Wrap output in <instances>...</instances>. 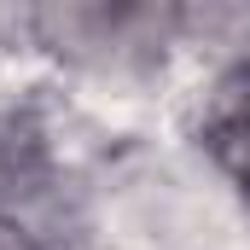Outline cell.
<instances>
[{
	"label": "cell",
	"mask_w": 250,
	"mask_h": 250,
	"mask_svg": "<svg viewBox=\"0 0 250 250\" xmlns=\"http://www.w3.org/2000/svg\"><path fill=\"white\" fill-rule=\"evenodd\" d=\"M204 146H209V157L239 181V192L250 198V64H239L233 76H221V87L209 93Z\"/></svg>",
	"instance_id": "obj_2"
},
{
	"label": "cell",
	"mask_w": 250,
	"mask_h": 250,
	"mask_svg": "<svg viewBox=\"0 0 250 250\" xmlns=\"http://www.w3.org/2000/svg\"><path fill=\"white\" fill-rule=\"evenodd\" d=\"M29 18L59 59L128 70L163 59L181 23V0H29Z\"/></svg>",
	"instance_id": "obj_1"
},
{
	"label": "cell",
	"mask_w": 250,
	"mask_h": 250,
	"mask_svg": "<svg viewBox=\"0 0 250 250\" xmlns=\"http://www.w3.org/2000/svg\"><path fill=\"white\" fill-rule=\"evenodd\" d=\"M0 250H41V245H35L18 221H6V215H0Z\"/></svg>",
	"instance_id": "obj_3"
}]
</instances>
